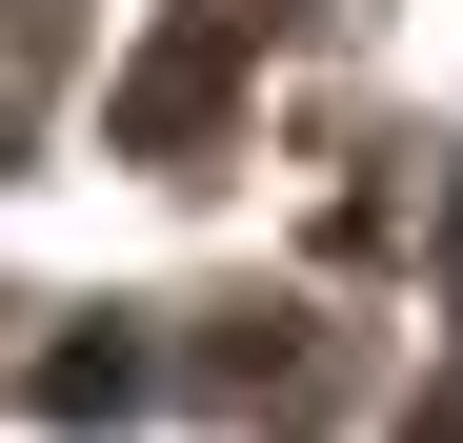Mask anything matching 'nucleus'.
Instances as JSON below:
<instances>
[{
    "instance_id": "f257e3e1",
    "label": "nucleus",
    "mask_w": 463,
    "mask_h": 443,
    "mask_svg": "<svg viewBox=\"0 0 463 443\" xmlns=\"http://www.w3.org/2000/svg\"><path fill=\"white\" fill-rule=\"evenodd\" d=\"M222 61H242V21H182L162 61H141V141H182V121L222 101Z\"/></svg>"
}]
</instances>
